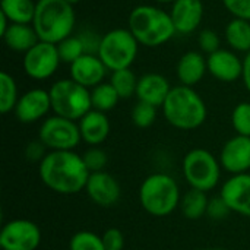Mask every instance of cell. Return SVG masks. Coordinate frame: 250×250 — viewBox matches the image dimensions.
Here are the masks:
<instances>
[{"mask_svg": "<svg viewBox=\"0 0 250 250\" xmlns=\"http://www.w3.org/2000/svg\"><path fill=\"white\" fill-rule=\"evenodd\" d=\"M89 170L76 151H48L38 164L42 185L59 195H76L85 190Z\"/></svg>", "mask_w": 250, "mask_h": 250, "instance_id": "6da1fadb", "label": "cell"}, {"mask_svg": "<svg viewBox=\"0 0 250 250\" xmlns=\"http://www.w3.org/2000/svg\"><path fill=\"white\" fill-rule=\"evenodd\" d=\"M167 123L179 130H195L201 127L208 116L207 104L192 86H173L163 104Z\"/></svg>", "mask_w": 250, "mask_h": 250, "instance_id": "7a4b0ae2", "label": "cell"}, {"mask_svg": "<svg viewBox=\"0 0 250 250\" xmlns=\"http://www.w3.org/2000/svg\"><path fill=\"white\" fill-rule=\"evenodd\" d=\"M139 204L144 211L155 218L171 215L179 207L182 192L177 180L164 171L151 173L139 186Z\"/></svg>", "mask_w": 250, "mask_h": 250, "instance_id": "3957f363", "label": "cell"}, {"mask_svg": "<svg viewBox=\"0 0 250 250\" xmlns=\"http://www.w3.org/2000/svg\"><path fill=\"white\" fill-rule=\"evenodd\" d=\"M76 16L73 4L66 0H38L32 26L40 41L59 44L70 37Z\"/></svg>", "mask_w": 250, "mask_h": 250, "instance_id": "277c9868", "label": "cell"}, {"mask_svg": "<svg viewBox=\"0 0 250 250\" xmlns=\"http://www.w3.org/2000/svg\"><path fill=\"white\" fill-rule=\"evenodd\" d=\"M129 29L141 45L160 47L176 35L170 13L151 4L136 6L129 15Z\"/></svg>", "mask_w": 250, "mask_h": 250, "instance_id": "5b68a950", "label": "cell"}, {"mask_svg": "<svg viewBox=\"0 0 250 250\" xmlns=\"http://www.w3.org/2000/svg\"><path fill=\"white\" fill-rule=\"evenodd\" d=\"M221 173L220 158L205 148H193L182 160V174L190 189L207 193L214 190L221 182Z\"/></svg>", "mask_w": 250, "mask_h": 250, "instance_id": "8992f818", "label": "cell"}, {"mask_svg": "<svg viewBox=\"0 0 250 250\" xmlns=\"http://www.w3.org/2000/svg\"><path fill=\"white\" fill-rule=\"evenodd\" d=\"M51 110L54 114L79 122L88 111L92 110L91 89L82 86L73 79H60L50 89Z\"/></svg>", "mask_w": 250, "mask_h": 250, "instance_id": "52a82bcc", "label": "cell"}, {"mask_svg": "<svg viewBox=\"0 0 250 250\" xmlns=\"http://www.w3.org/2000/svg\"><path fill=\"white\" fill-rule=\"evenodd\" d=\"M139 42L127 28H116L101 37L98 57L111 72L130 69L138 56Z\"/></svg>", "mask_w": 250, "mask_h": 250, "instance_id": "ba28073f", "label": "cell"}, {"mask_svg": "<svg viewBox=\"0 0 250 250\" xmlns=\"http://www.w3.org/2000/svg\"><path fill=\"white\" fill-rule=\"evenodd\" d=\"M38 139L48 151H75L82 142L78 122L57 114L42 120L38 129Z\"/></svg>", "mask_w": 250, "mask_h": 250, "instance_id": "9c48e42d", "label": "cell"}, {"mask_svg": "<svg viewBox=\"0 0 250 250\" xmlns=\"http://www.w3.org/2000/svg\"><path fill=\"white\" fill-rule=\"evenodd\" d=\"M38 224L25 218H15L3 224L0 230L1 250H37L41 245Z\"/></svg>", "mask_w": 250, "mask_h": 250, "instance_id": "30bf717a", "label": "cell"}, {"mask_svg": "<svg viewBox=\"0 0 250 250\" xmlns=\"http://www.w3.org/2000/svg\"><path fill=\"white\" fill-rule=\"evenodd\" d=\"M60 62L57 44L38 41L29 51L25 53L22 64L25 73L31 79L44 81L56 73Z\"/></svg>", "mask_w": 250, "mask_h": 250, "instance_id": "8fae6325", "label": "cell"}, {"mask_svg": "<svg viewBox=\"0 0 250 250\" xmlns=\"http://www.w3.org/2000/svg\"><path fill=\"white\" fill-rule=\"evenodd\" d=\"M51 110L50 92L42 88H34L19 97L13 110L15 117L23 123L31 125L38 120H44Z\"/></svg>", "mask_w": 250, "mask_h": 250, "instance_id": "7c38bea8", "label": "cell"}, {"mask_svg": "<svg viewBox=\"0 0 250 250\" xmlns=\"http://www.w3.org/2000/svg\"><path fill=\"white\" fill-rule=\"evenodd\" d=\"M85 193L95 205L103 208H111L120 201L122 188L117 179L104 170L89 174L85 186Z\"/></svg>", "mask_w": 250, "mask_h": 250, "instance_id": "4fadbf2b", "label": "cell"}, {"mask_svg": "<svg viewBox=\"0 0 250 250\" xmlns=\"http://www.w3.org/2000/svg\"><path fill=\"white\" fill-rule=\"evenodd\" d=\"M220 163L224 171L243 174L250 171V136L234 135L230 138L220 151Z\"/></svg>", "mask_w": 250, "mask_h": 250, "instance_id": "5bb4252c", "label": "cell"}, {"mask_svg": "<svg viewBox=\"0 0 250 250\" xmlns=\"http://www.w3.org/2000/svg\"><path fill=\"white\" fill-rule=\"evenodd\" d=\"M220 196L231 212L250 218V173L230 176L223 183Z\"/></svg>", "mask_w": 250, "mask_h": 250, "instance_id": "9a60e30c", "label": "cell"}, {"mask_svg": "<svg viewBox=\"0 0 250 250\" xmlns=\"http://www.w3.org/2000/svg\"><path fill=\"white\" fill-rule=\"evenodd\" d=\"M107 70L108 69L98 57V54L85 53L70 64V79L88 89H92L94 86L104 82Z\"/></svg>", "mask_w": 250, "mask_h": 250, "instance_id": "2e32d148", "label": "cell"}, {"mask_svg": "<svg viewBox=\"0 0 250 250\" xmlns=\"http://www.w3.org/2000/svg\"><path fill=\"white\" fill-rule=\"evenodd\" d=\"M207 64L208 72L221 82H234L243 76V60L231 50L220 48L208 54Z\"/></svg>", "mask_w": 250, "mask_h": 250, "instance_id": "e0dca14e", "label": "cell"}, {"mask_svg": "<svg viewBox=\"0 0 250 250\" xmlns=\"http://www.w3.org/2000/svg\"><path fill=\"white\" fill-rule=\"evenodd\" d=\"M170 16L179 34H192L202 22L204 3L202 0H176Z\"/></svg>", "mask_w": 250, "mask_h": 250, "instance_id": "ac0fdd59", "label": "cell"}, {"mask_svg": "<svg viewBox=\"0 0 250 250\" xmlns=\"http://www.w3.org/2000/svg\"><path fill=\"white\" fill-rule=\"evenodd\" d=\"M79 132L82 142H85L88 146H100L103 145L111 130L110 119L107 117V113L91 110L88 111L79 122Z\"/></svg>", "mask_w": 250, "mask_h": 250, "instance_id": "d6986e66", "label": "cell"}, {"mask_svg": "<svg viewBox=\"0 0 250 250\" xmlns=\"http://www.w3.org/2000/svg\"><path fill=\"white\" fill-rule=\"evenodd\" d=\"M173 86L166 76L160 73H145L138 81L136 97L138 101L148 103L154 107H163L166 98L168 97Z\"/></svg>", "mask_w": 250, "mask_h": 250, "instance_id": "ffe728a7", "label": "cell"}, {"mask_svg": "<svg viewBox=\"0 0 250 250\" xmlns=\"http://www.w3.org/2000/svg\"><path fill=\"white\" fill-rule=\"evenodd\" d=\"M207 70H208L207 59L199 51L185 53L180 57L176 69L180 85L192 86V88L204 79Z\"/></svg>", "mask_w": 250, "mask_h": 250, "instance_id": "44dd1931", "label": "cell"}, {"mask_svg": "<svg viewBox=\"0 0 250 250\" xmlns=\"http://www.w3.org/2000/svg\"><path fill=\"white\" fill-rule=\"evenodd\" d=\"M3 40L10 50L18 53L29 51L40 41L32 23H10Z\"/></svg>", "mask_w": 250, "mask_h": 250, "instance_id": "7402d4cb", "label": "cell"}, {"mask_svg": "<svg viewBox=\"0 0 250 250\" xmlns=\"http://www.w3.org/2000/svg\"><path fill=\"white\" fill-rule=\"evenodd\" d=\"M208 204H209V198L207 192L198 189H189L186 193L182 195L179 209L182 211L185 218L196 221L207 215Z\"/></svg>", "mask_w": 250, "mask_h": 250, "instance_id": "603a6c76", "label": "cell"}, {"mask_svg": "<svg viewBox=\"0 0 250 250\" xmlns=\"http://www.w3.org/2000/svg\"><path fill=\"white\" fill-rule=\"evenodd\" d=\"M226 41L234 51H250V21L234 18L226 26Z\"/></svg>", "mask_w": 250, "mask_h": 250, "instance_id": "cb8c5ba5", "label": "cell"}, {"mask_svg": "<svg viewBox=\"0 0 250 250\" xmlns=\"http://www.w3.org/2000/svg\"><path fill=\"white\" fill-rule=\"evenodd\" d=\"M35 6L32 0H1V13L10 23H32L35 15Z\"/></svg>", "mask_w": 250, "mask_h": 250, "instance_id": "d4e9b609", "label": "cell"}, {"mask_svg": "<svg viewBox=\"0 0 250 250\" xmlns=\"http://www.w3.org/2000/svg\"><path fill=\"white\" fill-rule=\"evenodd\" d=\"M119 100L120 97L110 82H103L91 89V103L94 110L108 113L117 105Z\"/></svg>", "mask_w": 250, "mask_h": 250, "instance_id": "484cf974", "label": "cell"}, {"mask_svg": "<svg viewBox=\"0 0 250 250\" xmlns=\"http://www.w3.org/2000/svg\"><path fill=\"white\" fill-rule=\"evenodd\" d=\"M19 100L18 85L12 75L7 72L0 73V113L7 114L15 110Z\"/></svg>", "mask_w": 250, "mask_h": 250, "instance_id": "4316f807", "label": "cell"}, {"mask_svg": "<svg viewBox=\"0 0 250 250\" xmlns=\"http://www.w3.org/2000/svg\"><path fill=\"white\" fill-rule=\"evenodd\" d=\"M138 81H139V78H136V75L130 69H122L117 72H111V78H110V83L117 91L119 97L123 100H127V98L136 95Z\"/></svg>", "mask_w": 250, "mask_h": 250, "instance_id": "83f0119b", "label": "cell"}, {"mask_svg": "<svg viewBox=\"0 0 250 250\" xmlns=\"http://www.w3.org/2000/svg\"><path fill=\"white\" fill-rule=\"evenodd\" d=\"M57 50H59L60 60L69 64H72L75 60H78L81 56L85 54V45H83L81 35L79 37L70 35L64 38L63 41L57 44Z\"/></svg>", "mask_w": 250, "mask_h": 250, "instance_id": "f1b7e54d", "label": "cell"}, {"mask_svg": "<svg viewBox=\"0 0 250 250\" xmlns=\"http://www.w3.org/2000/svg\"><path fill=\"white\" fill-rule=\"evenodd\" d=\"M69 250H105V246L101 236L94 231L82 230L70 237Z\"/></svg>", "mask_w": 250, "mask_h": 250, "instance_id": "f546056e", "label": "cell"}, {"mask_svg": "<svg viewBox=\"0 0 250 250\" xmlns=\"http://www.w3.org/2000/svg\"><path fill=\"white\" fill-rule=\"evenodd\" d=\"M130 117L136 127L148 129L157 120V107H154L148 103H144V101H138L132 108Z\"/></svg>", "mask_w": 250, "mask_h": 250, "instance_id": "4dcf8cb0", "label": "cell"}, {"mask_svg": "<svg viewBox=\"0 0 250 250\" xmlns=\"http://www.w3.org/2000/svg\"><path fill=\"white\" fill-rule=\"evenodd\" d=\"M231 125L236 135L250 136V103H239L233 108Z\"/></svg>", "mask_w": 250, "mask_h": 250, "instance_id": "1f68e13d", "label": "cell"}, {"mask_svg": "<svg viewBox=\"0 0 250 250\" xmlns=\"http://www.w3.org/2000/svg\"><path fill=\"white\" fill-rule=\"evenodd\" d=\"M82 158H83V163H85L86 168L89 170V173L104 171L105 166L108 163L107 152L101 146H89L82 154Z\"/></svg>", "mask_w": 250, "mask_h": 250, "instance_id": "d6a6232c", "label": "cell"}, {"mask_svg": "<svg viewBox=\"0 0 250 250\" xmlns=\"http://www.w3.org/2000/svg\"><path fill=\"white\" fill-rule=\"evenodd\" d=\"M198 42H199V47L202 48V51H205L208 54H212V53L220 50L221 38L214 29H204L199 34Z\"/></svg>", "mask_w": 250, "mask_h": 250, "instance_id": "836d02e7", "label": "cell"}, {"mask_svg": "<svg viewBox=\"0 0 250 250\" xmlns=\"http://www.w3.org/2000/svg\"><path fill=\"white\" fill-rule=\"evenodd\" d=\"M231 214L230 208L227 207V204L223 201V198L218 195V196H214L209 199V204H208V212L207 215L211 218V220H215V221H221V220H226L229 215Z\"/></svg>", "mask_w": 250, "mask_h": 250, "instance_id": "e575fe53", "label": "cell"}, {"mask_svg": "<svg viewBox=\"0 0 250 250\" xmlns=\"http://www.w3.org/2000/svg\"><path fill=\"white\" fill-rule=\"evenodd\" d=\"M223 4L234 18L250 21V0H223Z\"/></svg>", "mask_w": 250, "mask_h": 250, "instance_id": "d590c367", "label": "cell"}, {"mask_svg": "<svg viewBox=\"0 0 250 250\" xmlns=\"http://www.w3.org/2000/svg\"><path fill=\"white\" fill-rule=\"evenodd\" d=\"M101 237H103L105 250H123L125 248V236L116 227L107 229Z\"/></svg>", "mask_w": 250, "mask_h": 250, "instance_id": "8d00e7d4", "label": "cell"}, {"mask_svg": "<svg viewBox=\"0 0 250 250\" xmlns=\"http://www.w3.org/2000/svg\"><path fill=\"white\" fill-rule=\"evenodd\" d=\"M47 154H48V149L40 139L31 141L25 148V157L31 163H38L40 164Z\"/></svg>", "mask_w": 250, "mask_h": 250, "instance_id": "74e56055", "label": "cell"}, {"mask_svg": "<svg viewBox=\"0 0 250 250\" xmlns=\"http://www.w3.org/2000/svg\"><path fill=\"white\" fill-rule=\"evenodd\" d=\"M243 83L246 86V89L250 92V51L246 54L245 60H243Z\"/></svg>", "mask_w": 250, "mask_h": 250, "instance_id": "f35d334b", "label": "cell"}, {"mask_svg": "<svg viewBox=\"0 0 250 250\" xmlns=\"http://www.w3.org/2000/svg\"><path fill=\"white\" fill-rule=\"evenodd\" d=\"M9 25H10L9 19L4 16V13H1V12H0V35H1V37H3V35H4V32L7 31Z\"/></svg>", "mask_w": 250, "mask_h": 250, "instance_id": "ab89813d", "label": "cell"}, {"mask_svg": "<svg viewBox=\"0 0 250 250\" xmlns=\"http://www.w3.org/2000/svg\"><path fill=\"white\" fill-rule=\"evenodd\" d=\"M155 1H158V3H174L176 0H155Z\"/></svg>", "mask_w": 250, "mask_h": 250, "instance_id": "60d3db41", "label": "cell"}, {"mask_svg": "<svg viewBox=\"0 0 250 250\" xmlns=\"http://www.w3.org/2000/svg\"><path fill=\"white\" fill-rule=\"evenodd\" d=\"M67 3H70V4H76V3H79L81 0H66Z\"/></svg>", "mask_w": 250, "mask_h": 250, "instance_id": "b9f144b4", "label": "cell"}, {"mask_svg": "<svg viewBox=\"0 0 250 250\" xmlns=\"http://www.w3.org/2000/svg\"><path fill=\"white\" fill-rule=\"evenodd\" d=\"M202 250H218V249H202Z\"/></svg>", "mask_w": 250, "mask_h": 250, "instance_id": "7bdbcfd3", "label": "cell"}]
</instances>
